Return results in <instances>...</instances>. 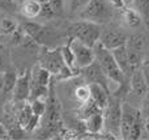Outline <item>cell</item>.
Masks as SVG:
<instances>
[{"mask_svg": "<svg viewBox=\"0 0 149 140\" xmlns=\"http://www.w3.org/2000/svg\"><path fill=\"white\" fill-rule=\"evenodd\" d=\"M0 28H1V31L5 34H13L17 29H16V22L10 18H3L1 24H0Z\"/></svg>", "mask_w": 149, "mask_h": 140, "instance_id": "484cf974", "label": "cell"}, {"mask_svg": "<svg viewBox=\"0 0 149 140\" xmlns=\"http://www.w3.org/2000/svg\"><path fill=\"white\" fill-rule=\"evenodd\" d=\"M67 33L70 38L79 39L82 43L94 47L100 42L102 29H101L100 24L92 22V21H88V20H81L72 24L68 28Z\"/></svg>", "mask_w": 149, "mask_h": 140, "instance_id": "7a4b0ae2", "label": "cell"}, {"mask_svg": "<svg viewBox=\"0 0 149 140\" xmlns=\"http://www.w3.org/2000/svg\"><path fill=\"white\" fill-rule=\"evenodd\" d=\"M60 50H62V55H63V59H64V63L65 65H68V67L71 68L72 71H74L76 73H79V68H77L76 65V59H74V54L72 51V49L70 47V45H65V46L60 47Z\"/></svg>", "mask_w": 149, "mask_h": 140, "instance_id": "44dd1931", "label": "cell"}, {"mask_svg": "<svg viewBox=\"0 0 149 140\" xmlns=\"http://www.w3.org/2000/svg\"><path fill=\"white\" fill-rule=\"evenodd\" d=\"M39 119H41V117H39V115L33 114V117H31V119L29 120L28 126H26V128H25L26 132H33V131H36L37 128H38Z\"/></svg>", "mask_w": 149, "mask_h": 140, "instance_id": "83f0119b", "label": "cell"}, {"mask_svg": "<svg viewBox=\"0 0 149 140\" xmlns=\"http://www.w3.org/2000/svg\"><path fill=\"white\" fill-rule=\"evenodd\" d=\"M3 70H4V60L0 56V72H3Z\"/></svg>", "mask_w": 149, "mask_h": 140, "instance_id": "1f68e13d", "label": "cell"}, {"mask_svg": "<svg viewBox=\"0 0 149 140\" xmlns=\"http://www.w3.org/2000/svg\"><path fill=\"white\" fill-rule=\"evenodd\" d=\"M73 94H74V98H76V101L79 102L80 105L88 102L90 98H92V96H90L89 84H86V85H79L76 89H74V93Z\"/></svg>", "mask_w": 149, "mask_h": 140, "instance_id": "603a6c76", "label": "cell"}, {"mask_svg": "<svg viewBox=\"0 0 149 140\" xmlns=\"http://www.w3.org/2000/svg\"><path fill=\"white\" fill-rule=\"evenodd\" d=\"M141 115V111L130 105L128 102H122V119H120V138L128 140L132 126Z\"/></svg>", "mask_w": 149, "mask_h": 140, "instance_id": "52a82bcc", "label": "cell"}, {"mask_svg": "<svg viewBox=\"0 0 149 140\" xmlns=\"http://www.w3.org/2000/svg\"><path fill=\"white\" fill-rule=\"evenodd\" d=\"M17 77L18 76L16 75L15 72H12V71H7V72H4V84H3V91H1L3 94L13 93V89H15Z\"/></svg>", "mask_w": 149, "mask_h": 140, "instance_id": "7402d4cb", "label": "cell"}, {"mask_svg": "<svg viewBox=\"0 0 149 140\" xmlns=\"http://www.w3.org/2000/svg\"><path fill=\"white\" fill-rule=\"evenodd\" d=\"M31 79L30 72H25L24 75L18 76L13 89V101L15 102H26L30 97Z\"/></svg>", "mask_w": 149, "mask_h": 140, "instance_id": "9c48e42d", "label": "cell"}, {"mask_svg": "<svg viewBox=\"0 0 149 140\" xmlns=\"http://www.w3.org/2000/svg\"><path fill=\"white\" fill-rule=\"evenodd\" d=\"M3 139H9V131L4 123H0V140Z\"/></svg>", "mask_w": 149, "mask_h": 140, "instance_id": "f546056e", "label": "cell"}, {"mask_svg": "<svg viewBox=\"0 0 149 140\" xmlns=\"http://www.w3.org/2000/svg\"><path fill=\"white\" fill-rule=\"evenodd\" d=\"M130 89H131V92H134L137 97H141V98L149 91V86L147 85V81H145L144 75H143L141 67L135 70L134 72L131 73V76H130Z\"/></svg>", "mask_w": 149, "mask_h": 140, "instance_id": "7c38bea8", "label": "cell"}, {"mask_svg": "<svg viewBox=\"0 0 149 140\" xmlns=\"http://www.w3.org/2000/svg\"><path fill=\"white\" fill-rule=\"evenodd\" d=\"M145 128H147V131H149V119L145 120Z\"/></svg>", "mask_w": 149, "mask_h": 140, "instance_id": "836d02e7", "label": "cell"}, {"mask_svg": "<svg viewBox=\"0 0 149 140\" xmlns=\"http://www.w3.org/2000/svg\"><path fill=\"white\" fill-rule=\"evenodd\" d=\"M120 10H122L123 21L127 24V26H130V28H137V26L141 25V22H143L141 17H140V15L132 7L127 5V7L122 8Z\"/></svg>", "mask_w": 149, "mask_h": 140, "instance_id": "e0dca14e", "label": "cell"}, {"mask_svg": "<svg viewBox=\"0 0 149 140\" xmlns=\"http://www.w3.org/2000/svg\"><path fill=\"white\" fill-rule=\"evenodd\" d=\"M111 52H113V55H114V58H115L118 65L120 67L122 72H123L126 76H131L132 70H131L130 63H128V56H127L126 45H124V46H120V47H116V49H114V50H111Z\"/></svg>", "mask_w": 149, "mask_h": 140, "instance_id": "2e32d148", "label": "cell"}, {"mask_svg": "<svg viewBox=\"0 0 149 140\" xmlns=\"http://www.w3.org/2000/svg\"><path fill=\"white\" fill-rule=\"evenodd\" d=\"M126 47L135 52L143 54V50H144V38L141 36H139V34H134V36L127 38Z\"/></svg>", "mask_w": 149, "mask_h": 140, "instance_id": "ffe728a7", "label": "cell"}, {"mask_svg": "<svg viewBox=\"0 0 149 140\" xmlns=\"http://www.w3.org/2000/svg\"><path fill=\"white\" fill-rule=\"evenodd\" d=\"M39 64L43 68H46L51 75H58L60 71L63 70V67L65 65L64 59L62 55V50L55 49H45L43 51L39 54Z\"/></svg>", "mask_w": 149, "mask_h": 140, "instance_id": "8992f818", "label": "cell"}, {"mask_svg": "<svg viewBox=\"0 0 149 140\" xmlns=\"http://www.w3.org/2000/svg\"><path fill=\"white\" fill-rule=\"evenodd\" d=\"M123 1H124V5L127 7V5H131L132 4V1H134V0H123Z\"/></svg>", "mask_w": 149, "mask_h": 140, "instance_id": "d6a6232c", "label": "cell"}, {"mask_svg": "<svg viewBox=\"0 0 149 140\" xmlns=\"http://www.w3.org/2000/svg\"><path fill=\"white\" fill-rule=\"evenodd\" d=\"M105 115V127L109 134L114 138H120V119H122V101L118 97H113L109 100L107 106L103 109Z\"/></svg>", "mask_w": 149, "mask_h": 140, "instance_id": "277c9868", "label": "cell"}, {"mask_svg": "<svg viewBox=\"0 0 149 140\" xmlns=\"http://www.w3.org/2000/svg\"><path fill=\"white\" fill-rule=\"evenodd\" d=\"M42 4L39 0H25L21 7V12L26 18H36L41 15Z\"/></svg>", "mask_w": 149, "mask_h": 140, "instance_id": "ac0fdd59", "label": "cell"}, {"mask_svg": "<svg viewBox=\"0 0 149 140\" xmlns=\"http://www.w3.org/2000/svg\"><path fill=\"white\" fill-rule=\"evenodd\" d=\"M131 7L139 13L143 22L149 28V0H134Z\"/></svg>", "mask_w": 149, "mask_h": 140, "instance_id": "d6986e66", "label": "cell"}, {"mask_svg": "<svg viewBox=\"0 0 149 140\" xmlns=\"http://www.w3.org/2000/svg\"><path fill=\"white\" fill-rule=\"evenodd\" d=\"M70 47L72 49L73 54H74V59H76V65L79 70L84 67H88L89 64H92L95 60V52H94V47L88 46V45L82 43L81 41L74 38H70L68 42Z\"/></svg>", "mask_w": 149, "mask_h": 140, "instance_id": "5b68a950", "label": "cell"}, {"mask_svg": "<svg viewBox=\"0 0 149 140\" xmlns=\"http://www.w3.org/2000/svg\"><path fill=\"white\" fill-rule=\"evenodd\" d=\"M126 42H127V37L122 31L116 30V29H106V30H103L101 33L100 43H102L109 50H114L116 47L124 46Z\"/></svg>", "mask_w": 149, "mask_h": 140, "instance_id": "30bf717a", "label": "cell"}, {"mask_svg": "<svg viewBox=\"0 0 149 140\" xmlns=\"http://www.w3.org/2000/svg\"><path fill=\"white\" fill-rule=\"evenodd\" d=\"M89 1H90V0H67L68 8H70V10L72 13L81 12V10L88 5V3H89Z\"/></svg>", "mask_w": 149, "mask_h": 140, "instance_id": "d4e9b609", "label": "cell"}, {"mask_svg": "<svg viewBox=\"0 0 149 140\" xmlns=\"http://www.w3.org/2000/svg\"><path fill=\"white\" fill-rule=\"evenodd\" d=\"M85 131L93 135H98L105 127V115H103V110L97 111L92 114L89 118L84 120Z\"/></svg>", "mask_w": 149, "mask_h": 140, "instance_id": "4fadbf2b", "label": "cell"}, {"mask_svg": "<svg viewBox=\"0 0 149 140\" xmlns=\"http://www.w3.org/2000/svg\"><path fill=\"white\" fill-rule=\"evenodd\" d=\"M141 70H143V75H144L145 81H147V85L149 86V60H147V62L143 63Z\"/></svg>", "mask_w": 149, "mask_h": 140, "instance_id": "f1b7e54d", "label": "cell"}, {"mask_svg": "<svg viewBox=\"0 0 149 140\" xmlns=\"http://www.w3.org/2000/svg\"><path fill=\"white\" fill-rule=\"evenodd\" d=\"M24 31L38 45H47V38H50L49 29L36 22H26L24 25Z\"/></svg>", "mask_w": 149, "mask_h": 140, "instance_id": "8fae6325", "label": "cell"}, {"mask_svg": "<svg viewBox=\"0 0 149 140\" xmlns=\"http://www.w3.org/2000/svg\"><path fill=\"white\" fill-rule=\"evenodd\" d=\"M94 52H95V60L101 65V68L105 72V75L107 76L109 80L114 81L118 85V88H123L124 84H126V75L122 72L120 67L116 63L111 50L106 49L102 43L98 42L94 46Z\"/></svg>", "mask_w": 149, "mask_h": 140, "instance_id": "6da1fadb", "label": "cell"}, {"mask_svg": "<svg viewBox=\"0 0 149 140\" xmlns=\"http://www.w3.org/2000/svg\"><path fill=\"white\" fill-rule=\"evenodd\" d=\"M113 9L114 7L109 0H90L86 7L80 12V18L105 25L113 18Z\"/></svg>", "mask_w": 149, "mask_h": 140, "instance_id": "3957f363", "label": "cell"}, {"mask_svg": "<svg viewBox=\"0 0 149 140\" xmlns=\"http://www.w3.org/2000/svg\"><path fill=\"white\" fill-rule=\"evenodd\" d=\"M51 73L43 68L41 64H36L33 67L30 72V79H31V83L34 84H39V85H43V86H49L50 83H51Z\"/></svg>", "mask_w": 149, "mask_h": 140, "instance_id": "9a60e30c", "label": "cell"}, {"mask_svg": "<svg viewBox=\"0 0 149 140\" xmlns=\"http://www.w3.org/2000/svg\"><path fill=\"white\" fill-rule=\"evenodd\" d=\"M140 111H141V114H143V117H144L145 120L149 119V91L147 92V94L143 97V105H141Z\"/></svg>", "mask_w": 149, "mask_h": 140, "instance_id": "4316f807", "label": "cell"}, {"mask_svg": "<svg viewBox=\"0 0 149 140\" xmlns=\"http://www.w3.org/2000/svg\"><path fill=\"white\" fill-rule=\"evenodd\" d=\"M3 84H4V72H0V93L3 91Z\"/></svg>", "mask_w": 149, "mask_h": 140, "instance_id": "4dcf8cb0", "label": "cell"}, {"mask_svg": "<svg viewBox=\"0 0 149 140\" xmlns=\"http://www.w3.org/2000/svg\"><path fill=\"white\" fill-rule=\"evenodd\" d=\"M30 106H31V110H33V114L39 115V117H42V115L46 113V110H47V104L45 101H42L41 98L31 100Z\"/></svg>", "mask_w": 149, "mask_h": 140, "instance_id": "cb8c5ba5", "label": "cell"}, {"mask_svg": "<svg viewBox=\"0 0 149 140\" xmlns=\"http://www.w3.org/2000/svg\"><path fill=\"white\" fill-rule=\"evenodd\" d=\"M89 88H90V96H92V101L95 102L98 107L101 109H105L109 104V89L105 88L103 85L101 84H89Z\"/></svg>", "mask_w": 149, "mask_h": 140, "instance_id": "5bb4252c", "label": "cell"}, {"mask_svg": "<svg viewBox=\"0 0 149 140\" xmlns=\"http://www.w3.org/2000/svg\"><path fill=\"white\" fill-rule=\"evenodd\" d=\"M80 73L82 75V77L85 79L88 84H101L103 85L105 88L109 89V79L107 76L105 75V72L102 71L101 65L98 64L97 60L89 64L88 67H84L80 70Z\"/></svg>", "mask_w": 149, "mask_h": 140, "instance_id": "ba28073f", "label": "cell"}]
</instances>
